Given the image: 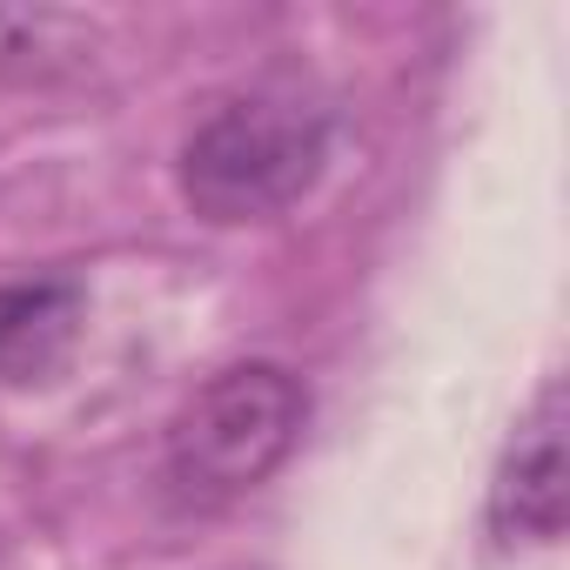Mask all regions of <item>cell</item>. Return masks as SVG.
I'll return each mask as SVG.
<instances>
[{
  "mask_svg": "<svg viewBox=\"0 0 570 570\" xmlns=\"http://www.w3.org/2000/svg\"><path fill=\"white\" fill-rule=\"evenodd\" d=\"M323 161L330 115L289 88H255L181 141V195L208 222H268L316 188Z\"/></svg>",
  "mask_w": 570,
  "mask_h": 570,
  "instance_id": "obj_1",
  "label": "cell"
},
{
  "mask_svg": "<svg viewBox=\"0 0 570 570\" xmlns=\"http://www.w3.org/2000/svg\"><path fill=\"white\" fill-rule=\"evenodd\" d=\"M309 390L282 363H235L208 376L168 423V490L181 503H235L268 483L303 443Z\"/></svg>",
  "mask_w": 570,
  "mask_h": 570,
  "instance_id": "obj_2",
  "label": "cell"
},
{
  "mask_svg": "<svg viewBox=\"0 0 570 570\" xmlns=\"http://www.w3.org/2000/svg\"><path fill=\"white\" fill-rule=\"evenodd\" d=\"M570 483H563V383H543L530 416L517 423L497 483H490V530L503 543H550L563 537Z\"/></svg>",
  "mask_w": 570,
  "mask_h": 570,
  "instance_id": "obj_3",
  "label": "cell"
},
{
  "mask_svg": "<svg viewBox=\"0 0 570 570\" xmlns=\"http://www.w3.org/2000/svg\"><path fill=\"white\" fill-rule=\"evenodd\" d=\"M81 330L75 282H8L0 289V383H41L61 370Z\"/></svg>",
  "mask_w": 570,
  "mask_h": 570,
  "instance_id": "obj_4",
  "label": "cell"
},
{
  "mask_svg": "<svg viewBox=\"0 0 570 570\" xmlns=\"http://www.w3.org/2000/svg\"><path fill=\"white\" fill-rule=\"evenodd\" d=\"M81 61H88V28L81 21L0 8V75L8 81H55Z\"/></svg>",
  "mask_w": 570,
  "mask_h": 570,
  "instance_id": "obj_5",
  "label": "cell"
}]
</instances>
